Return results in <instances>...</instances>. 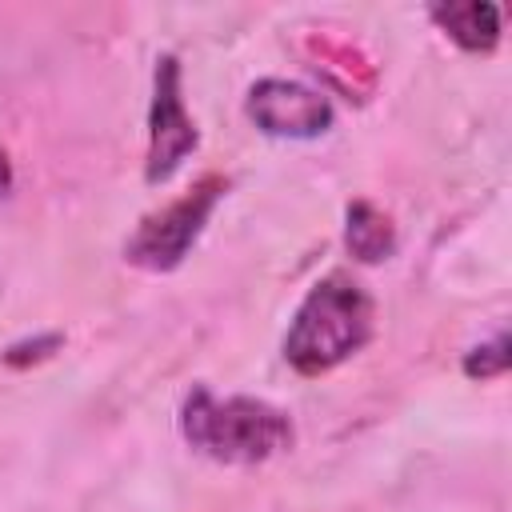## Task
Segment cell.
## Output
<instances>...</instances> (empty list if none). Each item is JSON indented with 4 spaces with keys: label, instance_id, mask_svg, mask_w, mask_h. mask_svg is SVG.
Wrapping results in <instances>:
<instances>
[{
    "label": "cell",
    "instance_id": "obj_1",
    "mask_svg": "<svg viewBox=\"0 0 512 512\" xmlns=\"http://www.w3.org/2000/svg\"><path fill=\"white\" fill-rule=\"evenodd\" d=\"M184 440L220 464H264L292 448V420L268 400L256 396H212L192 388L180 408Z\"/></svg>",
    "mask_w": 512,
    "mask_h": 512
},
{
    "label": "cell",
    "instance_id": "obj_9",
    "mask_svg": "<svg viewBox=\"0 0 512 512\" xmlns=\"http://www.w3.org/2000/svg\"><path fill=\"white\" fill-rule=\"evenodd\" d=\"M12 192V164H8V152L0 148V196Z\"/></svg>",
    "mask_w": 512,
    "mask_h": 512
},
{
    "label": "cell",
    "instance_id": "obj_7",
    "mask_svg": "<svg viewBox=\"0 0 512 512\" xmlns=\"http://www.w3.org/2000/svg\"><path fill=\"white\" fill-rule=\"evenodd\" d=\"M344 244L356 260L364 264H376V260H388L392 248H396V232H392V220L384 212H376L372 204L356 200L348 204V228H344Z\"/></svg>",
    "mask_w": 512,
    "mask_h": 512
},
{
    "label": "cell",
    "instance_id": "obj_4",
    "mask_svg": "<svg viewBox=\"0 0 512 512\" xmlns=\"http://www.w3.org/2000/svg\"><path fill=\"white\" fill-rule=\"evenodd\" d=\"M196 144H200V136H196V124L184 112V96H180V60L176 56H160L156 60V72H152L144 180L148 184L172 180L176 168L196 152Z\"/></svg>",
    "mask_w": 512,
    "mask_h": 512
},
{
    "label": "cell",
    "instance_id": "obj_5",
    "mask_svg": "<svg viewBox=\"0 0 512 512\" xmlns=\"http://www.w3.org/2000/svg\"><path fill=\"white\" fill-rule=\"evenodd\" d=\"M332 104L324 92L300 84V80H256L248 92V120L264 136L280 140H312L332 128Z\"/></svg>",
    "mask_w": 512,
    "mask_h": 512
},
{
    "label": "cell",
    "instance_id": "obj_2",
    "mask_svg": "<svg viewBox=\"0 0 512 512\" xmlns=\"http://www.w3.org/2000/svg\"><path fill=\"white\" fill-rule=\"evenodd\" d=\"M372 336V296L344 272L324 276L300 300L288 336L284 360L300 376H320L360 352Z\"/></svg>",
    "mask_w": 512,
    "mask_h": 512
},
{
    "label": "cell",
    "instance_id": "obj_3",
    "mask_svg": "<svg viewBox=\"0 0 512 512\" xmlns=\"http://www.w3.org/2000/svg\"><path fill=\"white\" fill-rule=\"evenodd\" d=\"M224 192H228L224 176H204L192 192H184L168 208L144 216L140 228L124 244V260L136 268H148V272H172L188 256L196 236L204 232V224H208V216Z\"/></svg>",
    "mask_w": 512,
    "mask_h": 512
},
{
    "label": "cell",
    "instance_id": "obj_6",
    "mask_svg": "<svg viewBox=\"0 0 512 512\" xmlns=\"http://www.w3.org/2000/svg\"><path fill=\"white\" fill-rule=\"evenodd\" d=\"M428 12L468 52H488L500 40V8L492 0H448L432 4Z\"/></svg>",
    "mask_w": 512,
    "mask_h": 512
},
{
    "label": "cell",
    "instance_id": "obj_8",
    "mask_svg": "<svg viewBox=\"0 0 512 512\" xmlns=\"http://www.w3.org/2000/svg\"><path fill=\"white\" fill-rule=\"evenodd\" d=\"M464 372L472 380H492V376H504L508 372V336H496L480 348H472L464 356Z\"/></svg>",
    "mask_w": 512,
    "mask_h": 512
}]
</instances>
